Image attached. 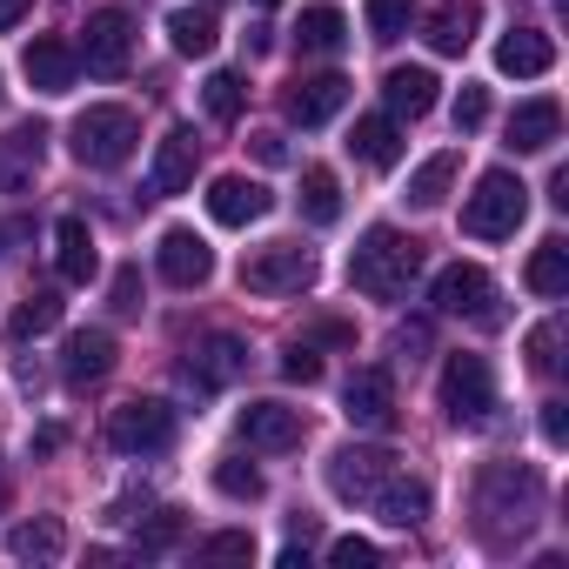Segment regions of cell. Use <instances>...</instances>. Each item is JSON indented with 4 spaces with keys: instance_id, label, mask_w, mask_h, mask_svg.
<instances>
[{
    "instance_id": "681fc988",
    "label": "cell",
    "mask_w": 569,
    "mask_h": 569,
    "mask_svg": "<svg viewBox=\"0 0 569 569\" xmlns=\"http://www.w3.org/2000/svg\"><path fill=\"white\" fill-rule=\"evenodd\" d=\"M261 8H274V0H261Z\"/></svg>"
},
{
    "instance_id": "d4e9b609",
    "label": "cell",
    "mask_w": 569,
    "mask_h": 569,
    "mask_svg": "<svg viewBox=\"0 0 569 569\" xmlns=\"http://www.w3.org/2000/svg\"><path fill=\"white\" fill-rule=\"evenodd\" d=\"M54 261H61V281H94L101 254H94V228H88L81 214H61V228H54Z\"/></svg>"
},
{
    "instance_id": "60d3db41",
    "label": "cell",
    "mask_w": 569,
    "mask_h": 569,
    "mask_svg": "<svg viewBox=\"0 0 569 569\" xmlns=\"http://www.w3.org/2000/svg\"><path fill=\"white\" fill-rule=\"evenodd\" d=\"M281 376H289V382H322V356H316V342H289V356H281Z\"/></svg>"
},
{
    "instance_id": "83f0119b",
    "label": "cell",
    "mask_w": 569,
    "mask_h": 569,
    "mask_svg": "<svg viewBox=\"0 0 569 569\" xmlns=\"http://www.w3.org/2000/svg\"><path fill=\"white\" fill-rule=\"evenodd\" d=\"M522 281H529V296H549V302H556V296H569V248H562V241L549 234V241H542V248L529 254Z\"/></svg>"
},
{
    "instance_id": "3957f363",
    "label": "cell",
    "mask_w": 569,
    "mask_h": 569,
    "mask_svg": "<svg viewBox=\"0 0 569 569\" xmlns=\"http://www.w3.org/2000/svg\"><path fill=\"white\" fill-rule=\"evenodd\" d=\"M522 214H529V188H522L509 168H489V174L476 181V194L462 201V234H476V241H509V234L522 228Z\"/></svg>"
},
{
    "instance_id": "cb8c5ba5",
    "label": "cell",
    "mask_w": 569,
    "mask_h": 569,
    "mask_svg": "<svg viewBox=\"0 0 569 569\" xmlns=\"http://www.w3.org/2000/svg\"><path fill=\"white\" fill-rule=\"evenodd\" d=\"M369 509H376L389 529H416V522L429 516V482H416V476H402V469H396V476L376 489V502H369Z\"/></svg>"
},
{
    "instance_id": "5bb4252c",
    "label": "cell",
    "mask_w": 569,
    "mask_h": 569,
    "mask_svg": "<svg viewBox=\"0 0 569 569\" xmlns=\"http://www.w3.org/2000/svg\"><path fill=\"white\" fill-rule=\"evenodd\" d=\"M274 208V194L261 188V181H248V174H214L208 181V214L221 221V228H248V221H261Z\"/></svg>"
},
{
    "instance_id": "5b68a950",
    "label": "cell",
    "mask_w": 569,
    "mask_h": 569,
    "mask_svg": "<svg viewBox=\"0 0 569 569\" xmlns=\"http://www.w3.org/2000/svg\"><path fill=\"white\" fill-rule=\"evenodd\" d=\"M316 281V254L302 241H268L241 261V289L248 296H302Z\"/></svg>"
},
{
    "instance_id": "2e32d148",
    "label": "cell",
    "mask_w": 569,
    "mask_h": 569,
    "mask_svg": "<svg viewBox=\"0 0 569 569\" xmlns=\"http://www.w3.org/2000/svg\"><path fill=\"white\" fill-rule=\"evenodd\" d=\"M194 154H201V141H194L188 128H174V134L154 148V161H148V201H168V194H181V188L194 181Z\"/></svg>"
},
{
    "instance_id": "f6af8a7d",
    "label": "cell",
    "mask_w": 569,
    "mask_h": 569,
    "mask_svg": "<svg viewBox=\"0 0 569 569\" xmlns=\"http://www.w3.org/2000/svg\"><path fill=\"white\" fill-rule=\"evenodd\" d=\"M248 148H254V161H268V168L289 161V141H281V134H248Z\"/></svg>"
},
{
    "instance_id": "f35d334b",
    "label": "cell",
    "mask_w": 569,
    "mask_h": 569,
    "mask_svg": "<svg viewBox=\"0 0 569 569\" xmlns=\"http://www.w3.org/2000/svg\"><path fill=\"white\" fill-rule=\"evenodd\" d=\"M329 562H342V569H376L382 549H376L369 536H336V542H329Z\"/></svg>"
},
{
    "instance_id": "277c9868",
    "label": "cell",
    "mask_w": 569,
    "mask_h": 569,
    "mask_svg": "<svg viewBox=\"0 0 569 569\" xmlns=\"http://www.w3.org/2000/svg\"><path fill=\"white\" fill-rule=\"evenodd\" d=\"M134 141H141V128H134V114L114 108V101L74 114V128H68V154H74L81 168H121V161L134 154Z\"/></svg>"
},
{
    "instance_id": "7402d4cb",
    "label": "cell",
    "mask_w": 569,
    "mask_h": 569,
    "mask_svg": "<svg viewBox=\"0 0 569 569\" xmlns=\"http://www.w3.org/2000/svg\"><path fill=\"white\" fill-rule=\"evenodd\" d=\"M436 74L429 68H389V81H382V101H389V114L396 121H422L429 108H436Z\"/></svg>"
},
{
    "instance_id": "4316f807",
    "label": "cell",
    "mask_w": 569,
    "mask_h": 569,
    "mask_svg": "<svg viewBox=\"0 0 569 569\" xmlns=\"http://www.w3.org/2000/svg\"><path fill=\"white\" fill-rule=\"evenodd\" d=\"M8 549L21 562H61L68 556V529H61V516H34V522H14L8 529Z\"/></svg>"
},
{
    "instance_id": "7dc6e473",
    "label": "cell",
    "mask_w": 569,
    "mask_h": 569,
    "mask_svg": "<svg viewBox=\"0 0 569 569\" xmlns=\"http://www.w3.org/2000/svg\"><path fill=\"white\" fill-rule=\"evenodd\" d=\"M61 442H68V436H61V429H54V422H48V429H41V436H34V456H54V449H61Z\"/></svg>"
},
{
    "instance_id": "4fadbf2b",
    "label": "cell",
    "mask_w": 569,
    "mask_h": 569,
    "mask_svg": "<svg viewBox=\"0 0 569 569\" xmlns=\"http://www.w3.org/2000/svg\"><path fill=\"white\" fill-rule=\"evenodd\" d=\"M241 442L261 449V456L296 449L302 442V409H289V402H248L241 409Z\"/></svg>"
},
{
    "instance_id": "ab89813d",
    "label": "cell",
    "mask_w": 569,
    "mask_h": 569,
    "mask_svg": "<svg viewBox=\"0 0 569 569\" xmlns=\"http://www.w3.org/2000/svg\"><path fill=\"white\" fill-rule=\"evenodd\" d=\"M181 542V509H161V516H148V529H141V549L148 556H161V549H174Z\"/></svg>"
},
{
    "instance_id": "e0dca14e",
    "label": "cell",
    "mask_w": 569,
    "mask_h": 569,
    "mask_svg": "<svg viewBox=\"0 0 569 569\" xmlns=\"http://www.w3.org/2000/svg\"><path fill=\"white\" fill-rule=\"evenodd\" d=\"M21 68H28V81H34L41 94H68V88H74V74H81V54H74L61 34H41V41H28Z\"/></svg>"
},
{
    "instance_id": "74e56055",
    "label": "cell",
    "mask_w": 569,
    "mask_h": 569,
    "mask_svg": "<svg viewBox=\"0 0 569 569\" xmlns=\"http://www.w3.org/2000/svg\"><path fill=\"white\" fill-rule=\"evenodd\" d=\"M248 556H254V536L248 529H221V536L201 542V562H248Z\"/></svg>"
},
{
    "instance_id": "7c38bea8",
    "label": "cell",
    "mask_w": 569,
    "mask_h": 569,
    "mask_svg": "<svg viewBox=\"0 0 569 569\" xmlns=\"http://www.w3.org/2000/svg\"><path fill=\"white\" fill-rule=\"evenodd\" d=\"M154 268L174 281V289H208V281H214V248L194 228H168L161 248H154Z\"/></svg>"
},
{
    "instance_id": "44dd1931",
    "label": "cell",
    "mask_w": 569,
    "mask_h": 569,
    "mask_svg": "<svg viewBox=\"0 0 569 569\" xmlns=\"http://www.w3.org/2000/svg\"><path fill=\"white\" fill-rule=\"evenodd\" d=\"M556 134H562V108L549 94H536L509 114V148L516 154H542V148H556Z\"/></svg>"
},
{
    "instance_id": "f546056e",
    "label": "cell",
    "mask_w": 569,
    "mask_h": 569,
    "mask_svg": "<svg viewBox=\"0 0 569 569\" xmlns=\"http://www.w3.org/2000/svg\"><path fill=\"white\" fill-rule=\"evenodd\" d=\"M168 41H174V54L201 61V54H214L221 28H214V14H208V8H174V14H168Z\"/></svg>"
},
{
    "instance_id": "7bdbcfd3",
    "label": "cell",
    "mask_w": 569,
    "mask_h": 569,
    "mask_svg": "<svg viewBox=\"0 0 569 569\" xmlns=\"http://www.w3.org/2000/svg\"><path fill=\"white\" fill-rule=\"evenodd\" d=\"M542 442H549V449L569 442V402H542Z\"/></svg>"
},
{
    "instance_id": "d6986e66",
    "label": "cell",
    "mask_w": 569,
    "mask_h": 569,
    "mask_svg": "<svg viewBox=\"0 0 569 569\" xmlns=\"http://www.w3.org/2000/svg\"><path fill=\"white\" fill-rule=\"evenodd\" d=\"M496 68L516 74V81H536V74L556 68V41H549L542 28H509V34L496 41Z\"/></svg>"
},
{
    "instance_id": "8d00e7d4",
    "label": "cell",
    "mask_w": 569,
    "mask_h": 569,
    "mask_svg": "<svg viewBox=\"0 0 569 569\" xmlns=\"http://www.w3.org/2000/svg\"><path fill=\"white\" fill-rule=\"evenodd\" d=\"M214 489H221V496H234V502H254V496H261V469L228 456V462H214Z\"/></svg>"
},
{
    "instance_id": "9c48e42d",
    "label": "cell",
    "mask_w": 569,
    "mask_h": 569,
    "mask_svg": "<svg viewBox=\"0 0 569 569\" xmlns=\"http://www.w3.org/2000/svg\"><path fill=\"white\" fill-rule=\"evenodd\" d=\"M74 54L88 61V74L114 81V74L128 68V54H134V21H128L121 8H101V14H88V28H81V48H74Z\"/></svg>"
},
{
    "instance_id": "ba28073f",
    "label": "cell",
    "mask_w": 569,
    "mask_h": 569,
    "mask_svg": "<svg viewBox=\"0 0 569 569\" xmlns=\"http://www.w3.org/2000/svg\"><path fill=\"white\" fill-rule=\"evenodd\" d=\"M396 469H402V462H396L389 449H362V442H342V449L329 456V489H336L342 502L369 509V502H376V489H382Z\"/></svg>"
},
{
    "instance_id": "7a4b0ae2",
    "label": "cell",
    "mask_w": 569,
    "mask_h": 569,
    "mask_svg": "<svg viewBox=\"0 0 569 569\" xmlns=\"http://www.w3.org/2000/svg\"><path fill=\"white\" fill-rule=\"evenodd\" d=\"M416 268H422V241L402 234V228H369V234L356 241V254H349V281H356L369 302H396V296H409Z\"/></svg>"
},
{
    "instance_id": "52a82bcc",
    "label": "cell",
    "mask_w": 569,
    "mask_h": 569,
    "mask_svg": "<svg viewBox=\"0 0 569 569\" xmlns=\"http://www.w3.org/2000/svg\"><path fill=\"white\" fill-rule=\"evenodd\" d=\"M108 442H114L121 456H154V449L174 442V409H168L161 396H134V402H121V409L108 416Z\"/></svg>"
},
{
    "instance_id": "484cf974",
    "label": "cell",
    "mask_w": 569,
    "mask_h": 569,
    "mask_svg": "<svg viewBox=\"0 0 569 569\" xmlns=\"http://www.w3.org/2000/svg\"><path fill=\"white\" fill-rule=\"evenodd\" d=\"M476 28H482V8H476V0H442V8L429 14V48H436V54H462V48L476 41Z\"/></svg>"
},
{
    "instance_id": "9a60e30c",
    "label": "cell",
    "mask_w": 569,
    "mask_h": 569,
    "mask_svg": "<svg viewBox=\"0 0 569 569\" xmlns=\"http://www.w3.org/2000/svg\"><path fill=\"white\" fill-rule=\"evenodd\" d=\"M114 362H121L114 336H108V329H81V336H68L61 382H68V389H94V382H108V376H114Z\"/></svg>"
},
{
    "instance_id": "e575fe53",
    "label": "cell",
    "mask_w": 569,
    "mask_h": 569,
    "mask_svg": "<svg viewBox=\"0 0 569 569\" xmlns=\"http://www.w3.org/2000/svg\"><path fill=\"white\" fill-rule=\"evenodd\" d=\"M522 349H529V369H536V376H556V369H562V322H536Z\"/></svg>"
},
{
    "instance_id": "f1b7e54d",
    "label": "cell",
    "mask_w": 569,
    "mask_h": 569,
    "mask_svg": "<svg viewBox=\"0 0 569 569\" xmlns=\"http://www.w3.org/2000/svg\"><path fill=\"white\" fill-rule=\"evenodd\" d=\"M342 41H349L342 8H302V21H296V48L302 54H342Z\"/></svg>"
},
{
    "instance_id": "d590c367",
    "label": "cell",
    "mask_w": 569,
    "mask_h": 569,
    "mask_svg": "<svg viewBox=\"0 0 569 569\" xmlns=\"http://www.w3.org/2000/svg\"><path fill=\"white\" fill-rule=\"evenodd\" d=\"M409 14H416V0H369V34L376 41H402Z\"/></svg>"
},
{
    "instance_id": "8992f818",
    "label": "cell",
    "mask_w": 569,
    "mask_h": 569,
    "mask_svg": "<svg viewBox=\"0 0 569 569\" xmlns=\"http://www.w3.org/2000/svg\"><path fill=\"white\" fill-rule=\"evenodd\" d=\"M489 409H496V376H489V362H482V356H449V362H442V416L462 422V429H476V422H489Z\"/></svg>"
},
{
    "instance_id": "1f68e13d",
    "label": "cell",
    "mask_w": 569,
    "mask_h": 569,
    "mask_svg": "<svg viewBox=\"0 0 569 569\" xmlns=\"http://www.w3.org/2000/svg\"><path fill=\"white\" fill-rule=\"evenodd\" d=\"M302 214H309L316 228H329V221L342 214V181H336L329 168H309V174H302Z\"/></svg>"
},
{
    "instance_id": "836d02e7",
    "label": "cell",
    "mask_w": 569,
    "mask_h": 569,
    "mask_svg": "<svg viewBox=\"0 0 569 569\" xmlns=\"http://www.w3.org/2000/svg\"><path fill=\"white\" fill-rule=\"evenodd\" d=\"M241 101H248L241 74H228V68H221V74H208V81H201V108H208L214 121H234V114H241Z\"/></svg>"
},
{
    "instance_id": "d6a6232c",
    "label": "cell",
    "mask_w": 569,
    "mask_h": 569,
    "mask_svg": "<svg viewBox=\"0 0 569 569\" xmlns=\"http://www.w3.org/2000/svg\"><path fill=\"white\" fill-rule=\"evenodd\" d=\"M54 322H61V296H54V289H41V296H28V302L14 309L8 336H14V342H34V336H48Z\"/></svg>"
},
{
    "instance_id": "ac0fdd59",
    "label": "cell",
    "mask_w": 569,
    "mask_h": 569,
    "mask_svg": "<svg viewBox=\"0 0 569 569\" xmlns=\"http://www.w3.org/2000/svg\"><path fill=\"white\" fill-rule=\"evenodd\" d=\"M342 108H349V81H342V74H309V81L289 88V121H296V128H322V121H336Z\"/></svg>"
},
{
    "instance_id": "bcb514c9",
    "label": "cell",
    "mask_w": 569,
    "mask_h": 569,
    "mask_svg": "<svg viewBox=\"0 0 569 569\" xmlns=\"http://www.w3.org/2000/svg\"><path fill=\"white\" fill-rule=\"evenodd\" d=\"M28 8H34V0H0V34H8V28L28 14Z\"/></svg>"
},
{
    "instance_id": "6da1fadb",
    "label": "cell",
    "mask_w": 569,
    "mask_h": 569,
    "mask_svg": "<svg viewBox=\"0 0 569 569\" xmlns=\"http://www.w3.org/2000/svg\"><path fill=\"white\" fill-rule=\"evenodd\" d=\"M542 516V476L529 462H489L476 469V522L482 536L502 549V542H522Z\"/></svg>"
},
{
    "instance_id": "30bf717a",
    "label": "cell",
    "mask_w": 569,
    "mask_h": 569,
    "mask_svg": "<svg viewBox=\"0 0 569 569\" xmlns=\"http://www.w3.org/2000/svg\"><path fill=\"white\" fill-rule=\"evenodd\" d=\"M429 302H436V316H476V322H496V309H489V302H496V281H489V268L456 261V268L436 274Z\"/></svg>"
},
{
    "instance_id": "c3c4849f",
    "label": "cell",
    "mask_w": 569,
    "mask_h": 569,
    "mask_svg": "<svg viewBox=\"0 0 569 569\" xmlns=\"http://www.w3.org/2000/svg\"><path fill=\"white\" fill-rule=\"evenodd\" d=\"M549 201H556V208H569V168H556V181H549Z\"/></svg>"
},
{
    "instance_id": "ffe728a7",
    "label": "cell",
    "mask_w": 569,
    "mask_h": 569,
    "mask_svg": "<svg viewBox=\"0 0 569 569\" xmlns=\"http://www.w3.org/2000/svg\"><path fill=\"white\" fill-rule=\"evenodd\" d=\"M201 389H228L248 376V342L241 336H201L194 342V369H188Z\"/></svg>"
},
{
    "instance_id": "b9f144b4",
    "label": "cell",
    "mask_w": 569,
    "mask_h": 569,
    "mask_svg": "<svg viewBox=\"0 0 569 569\" xmlns=\"http://www.w3.org/2000/svg\"><path fill=\"white\" fill-rule=\"evenodd\" d=\"M489 121V88H462L456 94V134H476Z\"/></svg>"
},
{
    "instance_id": "8fae6325",
    "label": "cell",
    "mask_w": 569,
    "mask_h": 569,
    "mask_svg": "<svg viewBox=\"0 0 569 569\" xmlns=\"http://www.w3.org/2000/svg\"><path fill=\"white\" fill-rule=\"evenodd\" d=\"M342 416L356 429H369V436H389L396 429V382H389V369H356L349 389H342Z\"/></svg>"
},
{
    "instance_id": "603a6c76",
    "label": "cell",
    "mask_w": 569,
    "mask_h": 569,
    "mask_svg": "<svg viewBox=\"0 0 569 569\" xmlns=\"http://www.w3.org/2000/svg\"><path fill=\"white\" fill-rule=\"evenodd\" d=\"M349 154H356L362 168H396V161H402V128H396V114H362V121L349 128Z\"/></svg>"
},
{
    "instance_id": "4dcf8cb0",
    "label": "cell",
    "mask_w": 569,
    "mask_h": 569,
    "mask_svg": "<svg viewBox=\"0 0 569 569\" xmlns=\"http://www.w3.org/2000/svg\"><path fill=\"white\" fill-rule=\"evenodd\" d=\"M449 188H456V154L442 148V154H429V161L409 174L402 201H409V208H442V201H449Z\"/></svg>"
},
{
    "instance_id": "ee69618b",
    "label": "cell",
    "mask_w": 569,
    "mask_h": 569,
    "mask_svg": "<svg viewBox=\"0 0 569 569\" xmlns=\"http://www.w3.org/2000/svg\"><path fill=\"white\" fill-rule=\"evenodd\" d=\"M114 309H121V316L141 309V274H134V268H114Z\"/></svg>"
}]
</instances>
